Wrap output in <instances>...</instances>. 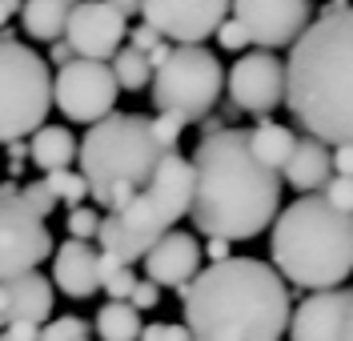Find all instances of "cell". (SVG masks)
Masks as SVG:
<instances>
[{"mask_svg": "<svg viewBox=\"0 0 353 341\" xmlns=\"http://www.w3.org/2000/svg\"><path fill=\"white\" fill-rule=\"evenodd\" d=\"M193 225L217 241H253L277 221L281 173L265 169L245 129H221L193 149Z\"/></svg>", "mask_w": 353, "mask_h": 341, "instance_id": "1", "label": "cell"}, {"mask_svg": "<svg viewBox=\"0 0 353 341\" xmlns=\"http://www.w3.org/2000/svg\"><path fill=\"white\" fill-rule=\"evenodd\" d=\"M285 109L325 149L353 145V4H325L289 48Z\"/></svg>", "mask_w": 353, "mask_h": 341, "instance_id": "2", "label": "cell"}, {"mask_svg": "<svg viewBox=\"0 0 353 341\" xmlns=\"http://www.w3.org/2000/svg\"><path fill=\"white\" fill-rule=\"evenodd\" d=\"M185 301V325L197 341H281L293 321L289 285L269 261L229 257L193 277Z\"/></svg>", "mask_w": 353, "mask_h": 341, "instance_id": "3", "label": "cell"}, {"mask_svg": "<svg viewBox=\"0 0 353 341\" xmlns=\"http://www.w3.org/2000/svg\"><path fill=\"white\" fill-rule=\"evenodd\" d=\"M269 257L285 285L313 293L337 289L353 273V217L337 213L321 193L297 197L273 221Z\"/></svg>", "mask_w": 353, "mask_h": 341, "instance_id": "4", "label": "cell"}, {"mask_svg": "<svg viewBox=\"0 0 353 341\" xmlns=\"http://www.w3.org/2000/svg\"><path fill=\"white\" fill-rule=\"evenodd\" d=\"M161 157L165 153L153 141V116L112 113L81 136V177L88 181V197L109 213H121L153 181Z\"/></svg>", "mask_w": 353, "mask_h": 341, "instance_id": "5", "label": "cell"}, {"mask_svg": "<svg viewBox=\"0 0 353 341\" xmlns=\"http://www.w3.org/2000/svg\"><path fill=\"white\" fill-rule=\"evenodd\" d=\"M193 209V165L189 157L165 153L157 165L153 181L145 185L121 213H109L101 221V253L121 257L125 265L145 261L161 237H169L181 217H189Z\"/></svg>", "mask_w": 353, "mask_h": 341, "instance_id": "6", "label": "cell"}, {"mask_svg": "<svg viewBox=\"0 0 353 341\" xmlns=\"http://www.w3.org/2000/svg\"><path fill=\"white\" fill-rule=\"evenodd\" d=\"M52 109L48 61L21 41H0V145L32 141Z\"/></svg>", "mask_w": 353, "mask_h": 341, "instance_id": "7", "label": "cell"}, {"mask_svg": "<svg viewBox=\"0 0 353 341\" xmlns=\"http://www.w3.org/2000/svg\"><path fill=\"white\" fill-rule=\"evenodd\" d=\"M225 89V68L209 48H173V56L153 72V105L176 121H209Z\"/></svg>", "mask_w": 353, "mask_h": 341, "instance_id": "8", "label": "cell"}, {"mask_svg": "<svg viewBox=\"0 0 353 341\" xmlns=\"http://www.w3.org/2000/svg\"><path fill=\"white\" fill-rule=\"evenodd\" d=\"M52 249V233L44 225V217H37L24 189L12 181L0 185V281H17L24 273H37Z\"/></svg>", "mask_w": 353, "mask_h": 341, "instance_id": "9", "label": "cell"}, {"mask_svg": "<svg viewBox=\"0 0 353 341\" xmlns=\"http://www.w3.org/2000/svg\"><path fill=\"white\" fill-rule=\"evenodd\" d=\"M117 92L121 89H117L112 68L97 65V61H72V65L57 68V76H52V105L77 125L109 121Z\"/></svg>", "mask_w": 353, "mask_h": 341, "instance_id": "10", "label": "cell"}, {"mask_svg": "<svg viewBox=\"0 0 353 341\" xmlns=\"http://www.w3.org/2000/svg\"><path fill=\"white\" fill-rule=\"evenodd\" d=\"M233 21L245 24L249 45H257V52H277V48H293L301 41L309 24L317 21L305 0H237L229 4Z\"/></svg>", "mask_w": 353, "mask_h": 341, "instance_id": "11", "label": "cell"}, {"mask_svg": "<svg viewBox=\"0 0 353 341\" xmlns=\"http://www.w3.org/2000/svg\"><path fill=\"white\" fill-rule=\"evenodd\" d=\"M141 21L153 24L173 48H201V41L217 37L229 21L225 0H149L141 8Z\"/></svg>", "mask_w": 353, "mask_h": 341, "instance_id": "12", "label": "cell"}, {"mask_svg": "<svg viewBox=\"0 0 353 341\" xmlns=\"http://www.w3.org/2000/svg\"><path fill=\"white\" fill-rule=\"evenodd\" d=\"M225 85L241 113L265 121L277 105H285V61H277L273 52H241Z\"/></svg>", "mask_w": 353, "mask_h": 341, "instance_id": "13", "label": "cell"}, {"mask_svg": "<svg viewBox=\"0 0 353 341\" xmlns=\"http://www.w3.org/2000/svg\"><path fill=\"white\" fill-rule=\"evenodd\" d=\"M65 41L77 61L109 65L129 41V21H125L121 4H72Z\"/></svg>", "mask_w": 353, "mask_h": 341, "instance_id": "14", "label": "cell"}, {"mask_svg": "<svg viewBox=\"0 0 353 341\" xmlns=\"http://www.w3.org/2000/svg\"><path fill=\"white\" fill-rule=\"evenodd\" d=\"M201 257H205V249L197 245V237L185 233V229H173L145 257V277L153 285H161V289H176L181 293V289L193 285V277L201 273Z\"/></svg>", "mask_w": 353, "mask_h": 341, "instance_id": "15", "label": "cell"}, {"mask_svg": "<svg viewBox=\"0 0 353 341\" xmlns=\"http://www.w3.org/2000/svg\"><path fill=\"white\" fill-rule=\"evenodd\" d=\"M57 285L44 273H24L17 281H0V333L8 325H48L52 321V305H57Z\"/></svg>", "mask_w": 353, "mask_h": 341, "instance_id": "16", "label": "cell"}, {"mask_svg": "<svg viewBox=\"0 0 353 341\" xmlns=\"http://www.w3.org/2000/svg\"><path fill=\"white\" fill-rule=\"evenodd\" d=\"M353 305V289L309 293L289 321V341H341V325Z\"/></svg>", "mask_w": 353, "mask_h": 341, "instance_id": "17", "label": "cell"}, {"mask_svg": "<svg viewBox=\"0 0 353 341\" xmlns=\"http://www.w3.org/2000/svg\"><path fill=\"white\" fill-rule=\"evenodd\" d=\"M52 285L72 301H85L101 289V249H92L85 241H72L57 245L52 257Z\"/></svg>", "mask_w": 353, "mask_h": 341, "instance_id": "18", "label": "cell"}, {"mask_svg": "<svg viewBox=\"0 0 353 341\" xmlns=\"http://www.w3.org/2000/svg\"><path fill=\"white\" fill-rule=\"evenodd\" d=\"M285 181L293 185L301 197L321 193V189L333 181V153L321 141H313V136H297V149H293V157H289V165H285Z\"/></svg>", "mask_w": 353, "mask_h": 341, "instance_id": "19", "label": "cell"}, {"mask_svg": "<svg viewBox=\"0 0 353 341\" xmlns=\"http://www.w3.org/2000/svg\"><path fill=\"white\" fill-rule=\"evenodd\" d=\"M28 149H32V165L37 169H44V177L48 173H65L72 161L81 157V145H77V136H72V129H65V125H44L41 133L28 141Z\"/></svg>", "mask_w": 353, "mask_h": 341, "instance_id": "20", "label": "cell"}, {"mask_svg": "<svg viewBox=\"0 0 353 341\" xmlns=\"http://www.w3.org/2000/svg\"><path fill=\"white\" fill-rule=\"evenodd\" d=\"M249 149H253V157L261 161L265 169H273V173H285L289 157H293V149H297V136L293 129L285 125H277V121H257L253 129H249Z\"/></svg>", "mask_w": 353, "mask_h": 341, "instance_id": "21", "label": "cell"}, {"mask_svg": "<svg viewBox=\"0 0 353 341\" xmlns=\"http://www.w3.org/2000/svg\"><path fill=\"white\" fill-rule=\"evenodd\" d=\"M68 17H72V4L65 0H32L21 8V24L32 41H44V45H57L65 41Z\"/></svg>", "mask_w": 353, "mask_h": 341, "instance_id": "22", "label": "cell"}, {"mask_svg": "<svg viewBox=\"0 0 353 341\" xmlns=\"http://www.w3.org/2000/svg\"><path fill=\"white\" fill-rule=\"evenodd\" d=\"M92 329H97L101 341H141V333H145L141 313L129 301H105L92 318Z\"/></svg>", "mask_w": 353, "mask_h": 341, "instance_id": "23", "label": "cell"}, {"mask_svg": "<svg viewBox=\"0 0 353 341\" xmlns=\"http://www.w3.org/2000/svg\"><path fill=\"white\" fill-rule=\"evenodd\" d=\"M109 68H112V76H117V89L121 92H141L145 85H153V68H149V61L129 45L112 56Z\"/></svg>", "mask_w": 353, "mask_h": 341, "instance_id": "24", "label": "cell"}, {"mask_svg": "<svg viewBox=\"0 0 353 341\" xmlns=\"http://www.w3.org/2000/svg\"><path fill=\"white\" fill-rule=\"evenodd\" d=\"M137 273L132 265H125L121 257H112V253H101V289L109 293V301H129L132 289H137Z\"/></svg>", "mask_w": 353, "mask_h": 341, "instance_id": "25", "label": "cell"}, {"mask_svg": "<svg viewBox=\"0 0 353 341\" xmlns=\"http://www.w3.org/2000/svg\"><path fill=\"white\" fill-rule=\"evenodd\" d=\"M44 185H48V189H52V197H57V201H65L68 209H81L85 197H88V181L81 177V173H72V169H65V173H48Z\"/></svg>", "mask_w": 353, "mask_h": 341, "instance_id": "26", "label": "cell"}, {"mask_svg": "<svg viewBox=\"0 0 353 341\" xmlns=\"http://www.w3.org/2000/svg\"><path fill=\"white\" fill-rule=\"evenodd\" d=\"M101 221H105V217H101V213H97V209H88V205H81V209H68V221H65V229H68V237H72V241H97V237H101Z\"/></svg>", "mask_w": 353, "mask_h": 341, "instance_id": "27", "label": "cell"}, {"mask_svg": "<svg viewBox=\"0 0 353 341\" xmlns=\"http://www.w3.org/2000/svg\"><path fill=\"white\" fill-rule=\"evenodd\" d=\"M41 341H88V321L81 318H57L41 329Z\"/></svg>", "mask_w": 353, "mask_h": 341, "instance_id": "28", "label": "cell"}, {"mask_svg": "<svg viewBox=\"0 0 353 341\" xmlns=\"http://www.w3.org/2000/svg\"><path fill=\"white\" fill-rule=\"evenodd\" d=\"M181 133H185V121H176V116H165V113H157V116H153V141L161 145V153H176V145H181Z\"/></svg>", "mask_w": 353, "mask_h": 341, "instance_id": "29", "label": "cell"}, {"mask_svg": "<svg viewBox=\"0 0 353 341\" xmlns=\"http://www.w3.org/2000/svg\"><path fill=\"white\" fill-rule=\"evenodd\" d=\"M24 201H28V209H32L37 217H44V221H48V217H52V209L61 205L57 197H52V189H48L44 181H32V185H24Z\"/></svg>", "mask_w": 353, "mask_h": 341, "instance_id": "30", "label": "cell"}, {"mask_svg": "<svg viewBox=\"0 0 353 341\" xmlns=\"http://www.w3.org/2000/svg\"><path fill=\"white\" fill-rule=\"evenodd\" d=\"M321 197H325L337 213L353 217V181H350V177H333V181L321 189Z\"/></svg>", "mask_w": 353, "mask_h": 341, "instance_id": "31", "label": "cell"}, {"mask_svg": "<svg viewBox=\"0 0 353 341\" xmlns=\"http://www.w3.org/2000/svg\"><path fill=\"white\" fill-rule=\"evenodd\" d=\"M141 341H193V333L185 321H157V325H145Z\"/></svg>", "mask_w": 353, "mask_h": 341, "instance_id": "32", "label": "cell"}, {"mask_svg": "<svg viewBox=\"0 0 353 341\" xmlns=\"http://www.w3.org/2000/svg\"><path fill=\"white\" fill-rule=\"evenodd\" d=\"M165 45V37H161V32H157L153 24H137V28H129V48H137V52H141V56H149V52H157V48Z\"/></svg>", "mask_w": 353, "mask_h": 341, "instance_id": "33", "label": "cell"}, {"mask_svg": "<svg viewBox=\"0 0 353 341\" xmlns=\"http://www.w3.org/2000/svg\"><path fill=\"white\" fill-rule=\"evenodd\" d=\"M217 45L229 48V52H241V48L249 45V32H245L241 21H233V12H229V21L217 28Z\"/></svg>", "mask_w": 353, "mask_h": 341, "instance_id": "34", "label": "cell"}, {"mask_svg": "<svg viewBox=\"0 0 353 341\" xmlns=\"http://www.w3.org/2000/svg\"><path fill=\"white\" fill-rule=\"evenodd\" d=\"M129 305L137 309V313L157 309V305H161V285H153L149 277H141V281H137V289H132V297H129Z\"/></svg>", "mask_w": 353, "mask_h": 341, "instance_id": "35", "label": "cell"}, {"mask_svg": "<svg viewBox=\"0 0 353 341\" xmlns=\"http://www.w3.org/2000/svg\"><path fill=\"white\" fill-rule=\"evenodd\" d=\"M4 149H8V173H12V177H21V169L28 165V157H32L28 141H12V145H4Z\"/></svg>", "mask_w": 353, "mask_h": 341, "instance_id": "36", "label": "cell"}, {"mask_svg": "<svg viewBox=\"0 0 353 341\" xmlns=\"http://www.w3.org/2000/svg\"><path fill=\"white\" fill-rule=\"evenodd\" d=\"M333 177H350L353 181V145L333 149Z\"/></svg>", "mask_w": 353, "mask_h": 341, "instance_id": "37", "label": "cell"}, {"mask_svg": "<svg viewBox=\"0 0 353 341\" xmlns=\"http://www.w3.org/2000/svg\"><path fill=\"white\" fill-rule=\"evenodd\" d=\"M48 61L57 68H65V65H72L77 56H72V48H68V41H57V45H48Z\"/></svg>", "mask_w": 353, "mask_h": 341, "instance_id": "38", "label": "cell"}, {"mask_svg": "<svg viewBox=\"0 0 353 341\" xmlns=\"http://www.w3.org/2000/svg\"><path fill=\"white\" fill-rule=\"evenodd\" d=\"M205 257H209V265H221V261H229V241H217V237H209V245H205Z\"/></svg>", "mask_w": 353, "mask_h": 341, "instance_id": "39", "label": "cell"}, {"mask_svg": "<svg viewBox=\"0 0 353 341\" xmlns=\"http://www.w3.org/2000/svg\"><path fill=\"white\" fill-rule=\"evenodd\" d=\"M17 12H21V8H17V4H12V0H0V32H4V28H8V21H12V17H17Z\"/></svg>", "mask_w": 353, "mask_h": 341, "instance_id": "40", "label": "cell"}, {"mask_svg": "<svg viewBox=\"0 0 353 341\" xmlns=\"http://www.w3.org/2000/svg\"><path fill=\"white\" fill-rule=\"evenodd\" d=\"M341 341H353V305H350V313H345V325H341Z\"/></svg>", "mask_w": 353, "mask_h": 341, "instance_id": "41", "label": "cell"}, {"mask_svg": "<svg viewBox=\"0 0 353 341\" xmlns=\"http://www.w3.org/2000/svg\"><path fill=\"white\" fill-rule=\"evenodd\" d=\"M0 341H12V338H8V333H0Z\"/></svg>", "mask_w": 353, "mask_h": 341, "instance_id": "42", "label": "cell"}, {"mask_svg": "<svg viewBox=\"0 0 353 341\" xmlns=\"http://www.w3.org/2000/svg\"><path fill=\"white\" fill-rule=\"evenodd\" d=\"M193 341H197V338H193Z\"/></svg>", "mask_w": 353, "mask_h": 341, "instance_id": "43", "label": "cell"}]
</instances>
